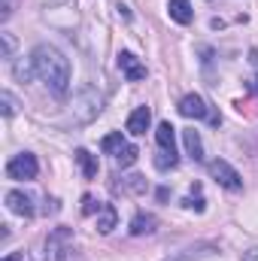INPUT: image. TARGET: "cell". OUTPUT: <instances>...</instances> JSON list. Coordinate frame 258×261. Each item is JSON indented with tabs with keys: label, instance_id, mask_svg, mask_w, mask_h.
I'll use <instances>...</instances> for the list:
<instances>
[{
	"label": "cell",
	"instance_id": "6da1fadb",
	"mask_svg": "<svg viewBox=\"0 0 258 261\" xmlns=\"http://www.w3.org/2000/svg\"><path fill=\"white\" fill-rule=\"evenodd\" d=\"M31 67L52 88V94H58V97L67 94V88H70V61L64 58V52H58L49 43H40L31 52Z\"/></svg>",
	"mask_w": 258,
	"mask_h": 261
},
{
	"label": "cell",
	"instance_id": "7a4b0ae2",
	"mask_svg": "<svg viewBox=\"0 0 258 261\" xmlns=\"http://www.w3.org/2000/svg\"><path fill=\"white\" fill-rule=\"evenodd\" d=\"M70 110H73V119H76V122H91V119H97L100 110H104V94H100L94 85H82V88L73 94Z\"/></svg>",
	"mask_w": 258,
	"mask_h": 261
},
{
	"label": "cell",
	"instance_id": "3957f363",
	"mask_svg": "<svg viewBox=\"0 0 258 261\" xmlns=\"http://www.w3.org/2000/svg\"><path fill=\"white\" fill-rule=\"evenodd\" d=\"M73 252V228L58 225L46 237V261H64Z\"/></svg>",
	"mask_w": 258,
	"mask_h": 261
},
{
	"label": "cell",
	"instance_id": "277c9868",
	"mask_svg": "<svg viewBox=\"0 0 258 261\" xmlns=\"http://www.w3.org/2000/svg\"><path fill=\"white\" fill-rule=\"evenodd\" d=\"M6 176L9 179H18V182H31L40 176V161L34 152H18L6 161Z\"/></svg>",
	"mask_w": 258,
	"mask_h": 261
},
{
	"label": "cell",
	"instance_id": "5b68a950",
	"mask_svg": "<svg viewBox=\"0 0 258 261\" xmlns=\"http://www.w3.org/2000/svg\"><path fill=\"white\" fill-rule=\"evenodd\" d=\"M207 170H210V176H213L222 189H228V192H243V179H240V173H237L225 158H213V161L207 164Z\"/></svg>",
	"mask_w": 258,
	"mask_h": 261
},
{
	"label": "cell",
	"instance_id": "8992f818",
	"mask_svg": "<svg viewBox=\"0 0 258 261\" xmlns=\"http://www.w3.org/2000/svg\"><path fill=\"white\" fill-rule=\"evenodd\" d=\"M176 110H179V116H186V119H194V122L207 119L210 125H219V116L210 113V103H207L200 94H186V97L176 103Z\"/></svg>",
	"mask_w": 258,
	"mask_h": 261
},
{
	"label": "cell",
	"instance_id": "52a82bcc",
	"mask_svg": "<svg viewBox=\"0 0 258 261\" xmlns=\"http://www.w3.org/2000/svg\"><path fill=\"white\" fill-rule=\"evenodd\" d=\"M116 64H119L122 76H125L128 82H143V79H146V64H143L134 52H119Z\"/></svg>",
	"mask_w": 258,
	"mask_h": 261
},
{
	"label": "cell",
	"instance_id": "ba28073f",
	"mask_svg": "<svg viewBox=\"0 0 258 261\" xmlns=\"http://www.w3.org/2000/svg\"><path fill=\"white\" fill-rule=\"evenodd\" d=\"M6 206H9V213H15V216H24V219H31L34 216V200L31 195H24L21 189H12V192H6Z\"/></svg>",
	"mask_w": 258,
	"mask_h": 261
},
{
	"label": "cell",
	"instance_id": "9c48e42d",
	"mask_svg": "<svg viewBox=\"0 0 258 261\" xmlns=\"http://www.w3.org/2000/svg\"><path fill=\"white\" fill-rule=\"evenodd\" d=\"M149 125H152V110L149 107H137L134 113L128 116V134H134V137H143L146 130H149Z\"/></svg>",
	"mask_w": 258,
	"mask_h": 261
},
{
	"label": "cell",
	"instance_id": "30bf717a",
	"mask_svg": "<svg viewBox=\"0 0 258 261\" xmlns=\"http://www.w3.org/2000/svg\"><path fill=\"white\" fill-rule=\"evenodd\" d=\"M155 140H158V149H161L164 155H173V158H176V128H173L170 122H161V125L155 128Z\"/></svg>",
	"mask_w": 258,
	"mask_h": 261
},
{
	"label": "cell",
	"instance_id": "8fae6325",
	"mask_svg": "<svg viewBox=\"0 0 258 261\" xmlns=\"http://www.w3.org/2000/svg\"><path fill=\"white\" fill-rule=\"evenodd\" d=\"M155 228H158V219H155L152 213H137V216L131 219V225H128L131 237H143V234H155Z\"/></svg>",
	"mask_w": 258,
	"mask_h": 261
},
{
	"label": "cell",
	"instance_id": "7c38bea8",
	"mask_svg": "<svg viewBox=\"0 0 258 261\" xmlns=\"http://www.w3.org/2000/svg\"><path fill=\"white\" fill-rule=\"evenodd\" d=\"M167 15L176 24H192V18H194L192 0H167Z\"/></svg>",
	"mask_w": 258,
	"mask_h": 261
},
{
	"label": "cell",
	"instance_id": "4fadbf2b",
	"mask_svg": "<svg viewBox=\"0 0 258 261\" xmlns=\"http://www.w3.org/2000/svg\"><path fill=\"white\" fill-rule=\"evenodd\" d=\"M213 252H216V243H194V246H186V249H179L176 255H170L164 261H197L203 255H213Z\"/></svg>",
	"mask_w": 258,
	"mask_h": 261
},
{
	"label": "cell",
	"instance_id": "5bb4252c",
	"mask_svg": "<svg viewBox=\"0 0 258 261\" xmlns=\"http://www.w3.org/2000/svg\"><path fill=\"white\" fill-rule=\"evenodd\" d=\"M183 146H186V152H189L192 161H203V140H200V134L194 128L183 130Z\"/></svg>",
	"mask_w": 258,
	"mask_h": 261
},
{
	"label": "cell",
	"instance_id": "9a60e30c",
	"mask_svg": "<svg viewBox=\"0 0 258 261\" xmlns=\"http://www.w3.org/2000/svg\"><path fill=\"white\" fill-rule=\"evenodd\" d=\"M116 225H119V213H116V206H113V203H104L100 213H97V231H100V234H110Z\"/></svg>",
	"mask_w": 258,
	"mask_h": 261
},
{
	"label": "cell",
	"instance_id": "2e32d148",
	"mask_svg": "<svg viewBox=\"0 0 258 261\" xmlns=\"http://www.w3.org/2000/svg\"><path fill=\"white\" fill-rule=\"evenodd\" d=\"M76 161H79L85 179H94V176H97V158H94L88 149H76Z\"/></svg>",
	"mask_w": 258,
	"mask_h": 261
},
{
	"label": "cell",
	"instance_id": "e0dca14e",
	"mask_svg": "<svg viewBox=\"0 0 258 261\" xmlns=\"http://www.w3.org/2000/svg\"><path fill=\"white\" fill-rule=\"evenodd\" d=\"M125 146H128V143H125L122 130H113V134H107V137L100 140V149H104L107 155H119V152H122Z\"/></svg>",
	"mask_w": 258,
	"mask_h": 261
},
{
	"label": "cell",
	"instance_id": "ac0fdd59",
	"mask_svg": "<svg viewBox=\"0 0 258 261\" xmlns=\"http://www.w3.org/2000/svg\"><path fill=\"white\" fill-rule=\"evenodd\" d=\"M0 110H3V119H12L15 116V110H18V100H15V94L12 91H0Z\"/></svg>",
	"mask_w": 258,
	"mask_h": 261
},
{
	"label": "cell",
	"instance_id": "d6986e66",
	"mask_svg": "<svg viewBox=\"0 0 258 261\" xmlns=\"http://www.w3.org/2000/svg\"><path fill=\"white\" fill-rule=\"evenodd\" d=\"M203 203H207V200H203V195H200V186H194L192 195L183 197V206H186V210H194V213H203Z\"/></svg>",
	"mask_w": 258,
	"mask_h": 261
},
{
	"label": "cell",
	"instance_id": "ffe728a7",
	"mask_svg": "<svg viewBox=\"0 0 258 261\" xmlns=\"http://www.w3.org/2000/svg\"><path fill=\"white\" fill-rule=\"evenodd\" d=\"M0 43H3V58L12 61V58H15V37H12L9 31H0Z\"/></svg>",
	"mask_w": 258,
	"mask_h": 261
},
{
	"label": "cell",
	"instance_id": "44dd1931",
	"mask_svg": "<svg viewBox=\"0 0 258 261\" xmlns=\"http://www.w3.org/2000/svg\"><path fill=\"white\" fill-rule=\"evenodd\" d=\"M137 155H140V152H137V146H125V149L116 155V164H119V167H131V164L137 161Z\"/></svg>",
	"mask_w": 258,
	"mask_h": 261
},
{
	"label": "cell",
	"instance_id": "7402d4cb",
	"mask_svg": "<svg viewBox=\"0 0 258 261\" xmlns=\"http://www.w3.org/2000/svg\"><path fill=\"white\" fill-rule=\"evenodd\" d=\"M119 189H125V192H146V179L143 176H125V182H119Z\"/></svg>",
	"mask_w": 258,
	"mask_h": 261
},
{
	"label": "cell",
	"instance_id": "603a6c76",
	"mask_svg": "<svg viewBox=\"0 0 258 261\" xmlns=\"http://www.w3.org/2000/svg\"><path fill=\"white\" fill-rule=\"evenodd\" d=\"M100 206H104V203H97L91 195L82 197V213H85V216H94V213H100Z\"/></svg>",
	"mask_w": 258,
	"mask_h": 261
},
{
	"label": "cell",
	"instance_id": "cb8c5ba5",
	"mask_svg": "<svg viewBox=\"0 0 258 261\" xmlns=\"http://www.w3.org/2000/svg\"><path fill=\"white\" fill-rule=\"evenodd\" d=\"M15 76H18V79H21V82H28V79H31V76H37V73H34V67L15 64Z\"/></svg>",
	"mask_w": 258,
	"mask_h": 261
},
{
	"label": "cell",
	"instance_id": "d4e9b609",
	"mask_svg": "<svg viewBox=\"0 0 258 261\" xmlns=\"http://www.w3.org/2000/svg\"><path fill=\"white\" fill-rule=\"evenodd\" d=\"M12 9H15V0H3V9H0V18L6 21V18L12 15Z\"/></svg>",
	"mask_w": 258,
	"mask_h": 261
},
{
	"label": "cell",
	"instance_id": "484cf974",
	"mask_svg": "<svg viewBox=\"0 0 258 261\" xmlns=\"http://www.w3.org/2000/svg\"><path fill=\"white\" fill-rule=\"evenodd\" d=\"M243 261H258V246H252V249L243 255Z\"/></svg>",
	"mask_w": 258,
	"mask_h": 261
},
{
	"label": "cell",
	"instance_id": "4316f807",
	"mask_svg": "<svg viewBox=\"0 0 258 261\" xmlns=\"http://www.w3.org/2000/svg\"><path fill=\"white\" fill-rule=\"evenodd\" d=\"M3 261H21V255H18V252H9V255H6Z\"/></svg>",
	"mask_w": 258,
	"mask_h": 261
}]
</instances>
